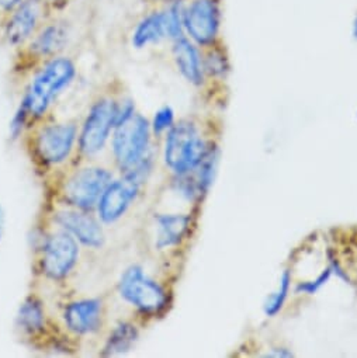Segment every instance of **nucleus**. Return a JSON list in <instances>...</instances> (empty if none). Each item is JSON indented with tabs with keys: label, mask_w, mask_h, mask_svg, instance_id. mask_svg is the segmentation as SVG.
<instances>
[{
	"label": "nucleus",
	"mask_w": 357,
	"mask_h": 358,
	"mask_svg": "<svg viewBox=\"0 0 357 358\" xmlns=\"http://www.w3.org/2000/svg\"><path fill=\"white\" fill-rule=\"evenodd\" d=\"M76 76L78 66L75 61L64 54L33 72L20 100L31 124H37L47 117L52 106L75 82Z\"/></svg>",
	"instance_id": "nucleus-1"
},
{
	"label": "nucleus",
	"mask_w": 357,
	"mask_h": 358,
	"mask_svg": "<svg viewBox=\"0 0 357 358\" xmlns=\"http://www.w3.org/2000/svg\"><path fill=\"white\" fill-rule=\"evenodd\" d=\"M71 34V23L62 15L50 19L26 44L16 50L13 75L22 79L30 78L41 65L62 55Z\"/></svg>",
	"instance_id": "nucleus-2"
},
{
	"label": "nucleus",
	"mask_w": 357,
	"mask_h": 358,
	"mask_svg": "<svg viewBox=\"0 0 357 358\" xmlns=\"http://www.w3.org/2000/svg\"><path fill=\"white\" fill-rule=\"evenodd\" d=\"M38 255V273L48 281L62 282L75 271L79 262V242L66 231L55 229L41 232L36 243Z\"/></svg>",
	"instance_id": "nucleus-3"
},
{
	"label": "nucleus",
	"mask_w": 357,
	"mask_h": 358,
	"mask_svg": "<svg viewBox=\"0 0 357 358\" xmlns=\"http://www.w3.org/2000/svg\"><path fill=\"white\" fill-rule=\"evenodd\" d=\"M121 92L108 89L90 104L78 135V148L85 157L99 155L110 139L115 127L117 101Z\"/></svg>",
	"instance_id": "nucleus-4"
},
{
	"label": "nucleus",
	"mask_w": 357,
	"mask_h": 358,
	"mask_svg": "<svg viewBox=\"0 0 357 358\" xmlns=\"http://www.w3.org/2000/svg\"><path fill=\"white\" fill-rule=\"evenodd\" d=\"M113 182V173L97 164L82 166L66 176L59 186L61 206L93 213L96 206Z\"/></svg>",
	"instance_id": "nucleus-5"
},
{
	"label": "nucleus",
	"mask_w": 357,
	"mask_h": 358,
	"mask_svg": "<svg viewBox=\"0 0 357 358\" xmlns=\"http://www.w3.org/2000/svg\"><path fill=\"white\" fill-rule=\"evenodd\" d=\"M206 143L193 122L181 121L173 125L164 142V162L176 174L192 173L207 153Z\"/></svg>",
	"instance_id": "nucleus-6"
},
{
	"label": "nucleus",
	"mask_w": 357,
	"mask_h": 358,
	"mask_svg": "<svg viewBox=\"0 0 357 358\" xmlns=\"http://www.w3.org/2000/svg\"><path fill=\"white\" fill-rule=\"evenodd\" d=\"M150 124L135 113L111 134V153L121 173L130 170L150 153Z\"/></svg>",
	"instance_id": "nucleus-7"
},
{
	"label": "nucleus",
	"mask_w": 357,
	"mask_h": 358,
	"mask_svg": "<svg viewBox=\"0 0 357 358\" xmlns=\"http://www.w3.org/2000/svg\"><path fill=\"white\" fill-rule=\"evenodd\" d=\"M78 125L74 121L43 124L33 134V155L44 167L59 166L69 159L78 145Z\"/></svg>",
	"instance_id": "nucleus-8"
},
{
	"label": "nucleus",
	"mask_w": 357,
	"mask_h": 358,
	"mask_svg": "<svg viewBox=\"0 0 357 358\" xmlns=\"http://www.w3.org/2000/svg\"><path fill=\"white\" fill-rule=\"evenodd\" d=\"M52 17L55 16L46 0H24L0 17V37L5 44L18 50Z\"/></svg>",
	"instance_id": "nucleus-9"
},
{
	"label": "nucleus",
	"mask_w": 357,
	"mask_h": 358,
	"mask_svg": "<svg viewBox=\"0 0 357 358\" xmlns=\"http://www.w3.org/2000/svg\"><path fill=\"white\" fill-rule=\"evenodd\" d=\"M117 289L121 299L142 315H158L167 305V295L163 287L136 264L124 270Z\"/></svg>",
	"instance_id": "nucleus-10"
},
{
	"label": "nucleus",
	"mask_w": 357,
	"mask_h": 358,
	"mask_svg": "<svg viewBox=\"0 0 357 358\" xmlns=\"http://www.w3.org/2000/svg\"><path fill=\"white\" fill-rule=\"evenodd\" d=\"M221 0H186L183 9L185 36L199 48L214 45L221 31Z\"/></svg>",
	"instance_id": "nucleus-11"
},
{
	"label": "nucleus",
	"mask_w": 357,
	"mask_h": 358,
	"mask_svg": "<svg viewBox=\"0 0 357 358\" xmlns=\"http://www.w3.org/2000/svg\"><path fill=\"white\" fill-rule=\"evenodd\" d=\"M120 178H113L96 206V217L103 225L118 222L136 201L144 182L128 173H121Z\"/></svg>",
	"instance_id": "nucleus-12"
},
{
	"label": "nucleus",
	"mask_w": 357,
	"mask_h": 358,
	"mask_svg": "<svg viewBox=\"0 0 357 358\" xmlns=\"http://www.w3.org/2000/svg\"><path fill=\"white\" fill-rule=\"evenodd\" d=\"M52 222L71 234L79 245L86 249H100L106 242V235L103 231V224L92 213L62 206L57 208L51 217Z\"/></svg>",
	"instance_id": "nucleus-13"
},
{
	"label": "nucleus",
	"mask_w": 357,
	"mask_h": 358,
	"mask_svg": "<svg viewBox=\"0 0 357 358\" xmlns=\"http://www.w3.org/2000/svg\"><path fill=\"white\" fill-rule=\"evenodd\" d=\"M65 329L78 337L97 333L104 323V303L100 298H80L71 301L62 310Z\"/></svg>",
	"instance_id": "nucleus-14"
},
{
	"label": "nucleus",
	"mask_w": 357,
	"mask_h": 358,
	"mask_svg": "<svg viewBox=\"0 0 357 358\" xmlns=\"http://www.w3.org/2000/svg\"><path fill=\"white\" fill-rule=\"evenodd\" d=\"M172 57L181 75L193 86H202L206 80L203 54L189 37L183 36L172 41Z\"/></svg>",
	"instance_id": "nucleus-15"
},
{
	"label": "nucleus",
	"mask_w": 357,
	"mask_h": 358,
	"mask_svg": "<svg viewBox=\"0 0 357 358\" xmlns=\"http://www.w3.org/2000/svg\"><path fill=\"white\" fill-rule=\"evenodd\" d=\"M167 38L163 8H148V12L135 24L131 34V44L135 50L156 45Z\"/></svg>",
	"instance_id": "nucleus-16"
},
{
	"label": "nucleus",
	"mask_w": 357,
	"mask_h": 358,
	"mask_svg": "<svg viewBox=\"0 0 357 358\" xmlns=\"http://www.w3.org/2000/svg\"><path fill=\"white\" fill-rule=\"evenodd\" d=\"M18 329L29 337H37L47 327V313L43 299L37 294L27 295L16 313Z\"/></svg>",
	"instance_id": "nucleus-17"
},
{
	"label": "nucleus",
	"mask_w": 357,
	"mask_h": 358,
	"mask_svg": "<svg viewBox=\"0 0 357 358\" xmlns=\"http://www.w3.org/2000/svg\"><path fill=\"white\" fill-rule=\"evenodd\" d=\"M156 241L155 246L159 250L173 248L181 243L188 234L190 218L182 214H162L155 218Z\"/></svg>",
	"instance_id": "nucleus-18"
},
{
	"label": "nucleus",
	"mask_w": 357,
	"mask_h": 358,
	"mask_svg": "<svg viewBox=\"0 0 357 358\" xmlns=\"http://www.w3.org/2000/svg\"><path fill=\"white\" fill-rule=\"evenodd\" d=\"M138 337H139V333L136 326L132 324L131 322L122 320L110 331L102 348L103 350L102 355L110 357V355L124 354L134 347Z\"/></svg>",
	"instance_id": "nucleus-19"
},
{
	"label": "nucleus",
	"mask_w": 357,
	"mask_h": 358,
	"mask_svg": "<svg viewBox=\"0 0 357 358\" xmlns=\"http://www.w3.org/2000/svg\"><path fill=\"white\" fill-rule=\"evenodd\" d=\"M203 54V66L206 76L223 78L228 72V58L223 47L217 43L207 48L202 50Z\"/></svg>",
	"instance_id": "nucleus-20"
},
{
	"label": "nucleus",
	"mask_w": 357,
	"mask_h": 358,
	"mask_svg": "<svg viewBox=\"0 0 357 358\" xmlns=\"http://www.w3.org/2000/svg\"><path fill=\"white\" fill-rule=\"evenodd\" d=\"M288 288H290V275L286 271L281 277V282H280V287L279 289L270 295V298L266 301L265 303V312L266 315L269 316H274L283 306L286 298H287V294H288Z\"/></svg>",
	"instance_id": "nucleus-21"
},
{
	"label": "nucleus",
	"mask_w": 357,
	"mask_h": 358,
	"mask_svg": "<svg viewBox=\"0 0 357 358\" xmlns=\"http://www.w3.org/2000/svg\"><path fill=\"white\" fill-rule=\"evenodd\" d=\"M29 124H31L30 117L27 114V111L24 110V107L22 104H19L18 110L15 111L12 121L9 124V138L10 141H18L23 136L26 128L29 127Z\"/></svg>",
	"instance_id": "nucleus-22"
},
{
	"label": "nucleus",
	"mask_w": 357,
	"mask_h": 358,
	"mask_svg": "<svg viewBox=\"0 0 357 358\" xmlns=\"http://www.w3.org/2000/svg\"><path fill=\"white\" fill-rule=\"evenodd\" d=\"M173 125H174V111L172 110V107L164 106L155 113L150 128L155 134H162L164 131H169Z\"/></svg>",
	"instance_id": "nucleus-23"
},
{
	"label": "nucleus",
	"mask_w": 357,
	"mask_h": 358,
	"mask_svg": "<svg viewBox=\"0 0 357 358\" xmlns=\"http://www.w3.org/2000/svg\"><path fill=\"white\" fill-rule=\"evenodd\" d=\"M329 270H325L315 281H311V282H305V284H301L300 287H298V291H304V292H307V294H314L319 287H322L326 281H328V278H329Z\"/></svg>",
	"instance_id": "nucleus-24"
},
{
	"label": "nucleus",
	"mask_w": 357,
	"mask_h": 358,
	"mask_svg": "<svg viewBox=\"0 0 357 358\" xmlns=\"http://www.w3.org/2000/svg\"><path fill=\"white\" fill-rule=\"evenodd\" d=\"M46 2L54 16H61L72 3V0H46Z\"/></svg>",
	"instance_id": "nucleus-25"
},
{
	"label": "nucleus",
	"mask_w": 357,
	"mask_h": 358,
	"mask_svg": "<svg viewBox=\"0 0 357 358\" xmlns=\"http://www.w3.org/2000/svg\"><path fill=\"white\" fill-rule=\"evenodd\" d=\"M22 2H24V0H0V17L15 9Z\"/></svg>",
	"instance_id": "nucleus-26"
},
{
	"label": "nucleus",
	"mask_w": 357,
	"mask_h": 358,
	"mask_svg": "<svg viewBox=\"0 0 357 358\" xmlns=\"http://www.w3.org/2000/svg\"><path fill=\"white\" fill-rule=\"evenodd\" d=\"M172 2H176V0H142V3L146 8H162V6H166Z\"/></svg>",
	"instance_id": "nucleus-27"
},
{
	"label": "nucleus",
	"mask_w": 357,
	"mask_h": 358,
	"mask_svg": "<svg viewBox=\"0 0 357 358\" xmlns=\"http://www.w3.org/2000/svg\"><path fill=\"white\" fill-rule=\"evenodd\" d=\"M5 229H6V213L2 207V204H0V242H2V239H4Z\"/></svg>",
	"instance_id": "nucleus-28"
},
{
	"label": "nucleus",
	"mask_w": 357,
	"mask_h": 358,
	"mask_svg": "<svg viewBox=\"0 0 357 358\" xmlns=\"http://www.w3.org/2000/svg\"><path fill=\"white\" fill-rule=\"evenodd\" d=\"M353 37L357 40V13H356V17L353 20Z\"/></svg>",
	"instance_id": "nucleus-29"
}]
</instances>
